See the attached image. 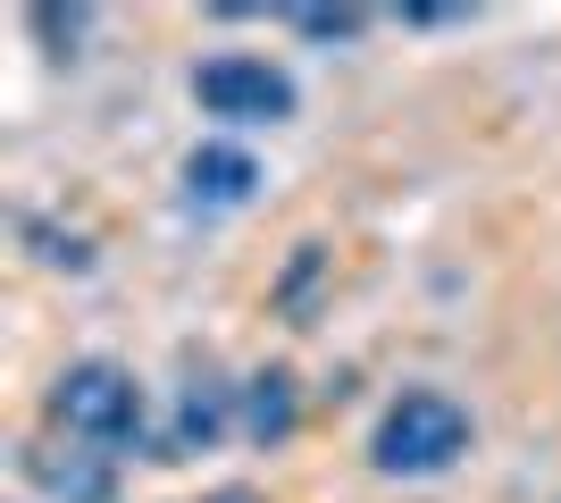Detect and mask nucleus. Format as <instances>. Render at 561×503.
<instances>
[{"mask_svg":"<svg viewBox=\"0 0 561 503\" xmlns=\"http://www.w3.org/2000/svg\"><path fill=\"white\" fill-rule=\"evenodd\" d=\"M294 420H302L294 378H285V369H260L252 395H243V428H252V445H285V436H294Z\"/></svg>","mask_w":561,"mask_h":503,"instance_id":"423d86ee","label":"nucleus"},{"mask_svg":"<svg viewBox=\"0 0 561 503\" xmlns=\"http://www.w3.org/2000/svg\"><path fill=\"white\" fill-rule=\"evenodd\" d=\"M193 101L210 118H234V126H277V118H294V76L252 59V50H227V59L193 68Z\"/></svg>","mask_w":561,"mask_h":503,"instance_id":"7ed1b4c3","label":"nucleus"},{"mask_svg":"<svg viewBox=\"0 0 561 503\" xmlns=\"http://www.w3.org/2000/svg\"><path fill=\"white\" fill-rule=\"evenodd\" d=\"M34 479L68 503H110V454H68V461H34Z\"/></svg>","mask_w":561,"mask_h":503,"instance_id":"0eeeda50","label":"nucleus"},{"mask_svg":"<svg viewBox=\"0 0 561 503\" xmlns=\"http://www.w3.org/2000/svg\"><path fill=\"white\" fill-rule=\"evenodd\" d=\"M50 420L76 445H135L142 436V386L117 361H76L68 378L50 386Z\"/></svg>","mask_w":561,"mask_h":503,"instance_id":"f03ea898","label":"nucleus"},{"mask_svg":"<svg viewBox=\"0 0 561 503\" xmlns=\"http://www.w3.org/2000/svg\"><path fill=\"white\" fill-rule=\"evenodd\" d=\"M185 185H193V202H210V210H234V202H252L260 168L243 160V151H227V144H202V151L185 160Z\"/></svg>","mask_w":561,"mask_h":503,"instance_id":"20e7f679","label":"nucleus"},{"mask_svg":"<svg viewBox=\"0 0 561 503\" xmlns=\"http://www.w3.org/2000/svg\"><path fill=\"white\" fill-rule=\"evenodd\" d=\"M469 454V411L453 403V395H402L386 420H377V445L369 461L386 470V479H436V470H453V461Z\"/></svg>","mask_w":561,"mask_h":503,"instance_id":"f257e3e1","label":"nucleus"},{"mask_svg":"<svg viewBox=\"0 0 561 503\" xmlns=\"http://www.w3.org/2000/svg\"><path fill=\"white\" fill-rule=\"evenodd\" d=\"M218 436H227V386H218V378H193V386H185V403H176L168 461H176V454H210Z\"/></svg>","mask_w":561,"mask_h":503,"instance_id":"39448f33","label":"nucleus"},{"mask_svg":"<svg viewBox=\"0 0 561 503\" xmlns=\"http://www.w3.org/2000/svg\"><path fill=\"white\" fill-rule=\"evenodd\" d=\"M202 503H260L252 487H218V495H202Z\"/></svg>","mask_w":561,"mask_h":503,"instance_id":"1a4fd4ad","label":"nucleus"},{"mask_svg":"<svg viewBox=\"0 0 561 503\" xmlns=\"http://www.w3.org/2000/svg\"><path fill=\"white\" fill-rule=\"evenodd\" d=\"M285 18L302 25V34H319V43H352L360 34V9H285Z\"/></svg>","mask_w":561,"mask_h":503,"instance_id":"6e6552de","label":"nucleus"}]
</instances>
